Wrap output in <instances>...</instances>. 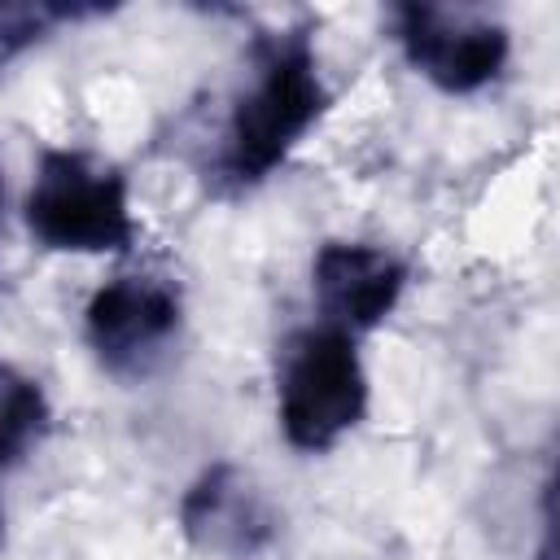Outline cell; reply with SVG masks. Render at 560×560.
<instances>
[{
  "instance_id": "obj_2",
  "label": "cell",
  "mask_w": 560,
  "mask_h": 560,
  "mask_svg": "<svg viewBox=\"0 0 560 560\" xmlns=\"http://www.w3.org/2000/svg\"><path fill=\"white\" fill-rule=\"evenodd\" d=\"M368 411V372L350 332L306 324L276 359V416L293 451H332Z\"/></svg>"
},
{
  "instance_id": "obj_9",
  "label": "cell",
  "mask_w": 560,
  "mask_h": 560,
  "mask_svg": "<svg viewBox=\"0 0 560 560\" xmlns=\"http://www.w3.org/2000/svg\"><path fill=\"white\" fill-rule=\"evenodd\" d=\"M96 9H74V4H0V66H9L18 52L39 44L57 22L88 18Z\"/></svg>"
},
{
  "instance_id": "obj_10",
  "label": "cell",
  "mask_w": 560,
  "mask_h": 560,
  "mask_svg": "<svg viewBox=\"0 0 560 560\" xmlns=\"http://www.w3.org/2000/svg\"><path fill=\"white\" fill-rule=\"evenodd\" d=\"M0 219H4V175H0Z\"/></svg>"
},
{
  "instance_id": "obj_8",
  "label": "cell",
  "mask_w": 560,
  "mask_h": 560,
  "mask_svg": "<svg viewBox=\"0 0 560 560\" xmlns=\"http://www.w3.org/2000/svg\"><path fill=\"white\" fill-rule=\"evenodd\" d=\"M48 429V398L44 389L22 376L13 363H0V468L18 464Z\"/></svg>"
},
{
  "instance_id": "obj_7",
  "label": "cell",
  "mask_w": 560,
  "mask_h": 560,
  "mask_svg": "<svg viewBox=\"0 0 560 560\" xmlns=\"http://www.w3.org/2000/svg\"><path fill=\"white\" fill-rule=\"evenodd\" d=\"M407 267L381 245L363 241H324L311 262V293L319 306V324L341 328L350 337L376 328L402 298Z\"/></svg>"
},
{
  "instance_id": "obj_11",
  "label": "cell",
  "mask_w": 560,
  "mask_h": 560,
  "mask_svg": "<svg viewBox=\"0 0 560 560\" xmlns=\"http://www.w3.org/2000/svg\"><path fill=\"white\" fill-rule=\"evenodd\" d=\"M0 542H4V508H0Z\"/></svg>"
},
{
  "instance_id": "obj_5",
  "label": "cell",
  "mask_w": 560,
  "mask_h": 560,
  "mask_svg": "<svg viewBox=\"0 0 560 560\" xmlns=\"http://www.w3.org/2000/svg\"><path fill=\"white\" fill-rule=\"evenodd\" d=\"M179 319H184L179 289L166 276L131 271V276L105 280L88 298L83 337L105 372L136 376L166 354L171 337L179 332Z\"/></svg>"
},
{
  "instance_id": "obj_1",
  "label": "cell",
  "mask_w": 560,
  "mask_h": 560,
  "mask_svg": "<svg viewBox=\"0 0 560 560\" xmlns=\"http://www.w3.org/2000/svg\"><path fill=\"white\" fill-rule=\"evenodd\" d=\"M328 109V88L319 74V57L311 31H271L254 44V74L236 96L223 144H219V179L232 188L262 184L298 140L319 122Z\"/></svg>"
},
{
  "instance_id": "obj_4",
  "label": "cell",
  "mask_w": 560,
  "mask_h": 560,
  "mask_svg": "<svg viewBox=\"0 0 560 560\" xmlns=\"http://www.w3.org/2000/svg\"><path fill=\"white\" fill-rule=\"evenodd\" d=\"M394 35L411 70L451 96H468L494 83L512 48L503 22L451 4H398Z\"/></svg>"
},
{
  "instance_id": "obj_3",
  "label": "cell",
  "mask_w": 560,
  "mask_h": 560,
  "mask_svg": "<svg viewBox=\"0 0 560 560\" xmlns=\"http://www.w3.org/2000/svg\"><path fill=\"white\" fill-rule=\"evenodd\" d=\"M22 219L57 254H122L136 245L127 179L83 149H48L39 158Z\"/></svg>"
},
{
  "instance_id": "obj_6",
  "label": "cell",
  "mask_w": 560,
  "mask_h": 560,
  "mask_svg": "<svg viewBox=\"0 0 560 560\" xmlns=\"http://www.w3.org/2000/svg\"><path fill=\"white\" fill-rule=\"evenodd\" d=\"M179 529L206 556L258 560L280 534V512L245 468L210 464L179 499Z\"/></svg>"
}]
</instances>
